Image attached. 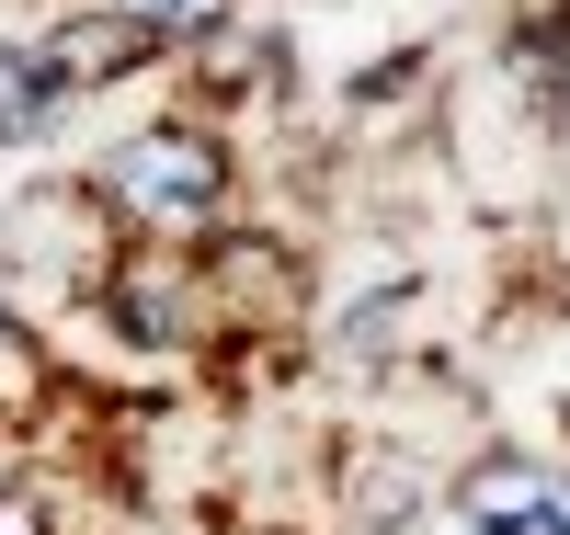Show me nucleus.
<instances>
[{
    "label": "nucleus",
    "mask_w": 570,
    "mask_h": 535,
    "mask_svg": "<svg viewBox=\"0 0 570 535\" xmlns=\"http://www.w3.org/2000/svg\"><path fill=\"white\" fill-rule=\"evenodd\" d=\"M104 12H115V23H126V34H137V46H149V58L171 69L183 46H206L228 12H252V0H104Z\"/></svg>",
    "instance_id": "nucleus-5"
},
{
    "label": "nucleus",
    "mask_w": 570,
    "mask_h": 535,
    "mask_svg": "<svg viewBox=\"0 0 570 535\" xmlns=\"http://www.w3.org/2000/svg\"><path fill=\"white\" fill-rule=\"evenodd\" d=\"M115 217L91 206V182L80 171H58V182H23L12 206H0V285L23 297V319L58 297V308H80L91 285H104V262H115Z\"/></svg>",
    "instance_id": "nucleus-2"
},
{
    "label": "nucleus",
    "mask_w": 570,
    "mask_h": 535,
    "mask_svg": "<svg viewBox=\"0 0 570 535\" xmlns=\"http://www.w3.org/2000/svg\"><path fill=\"white\" fill-rule=\"evenodd\" d=\"M80 115H91V103L69 91L58 46H46L35 23H12V34H0V160H35V149H58V137H69Z\"/></svg>",
    "instance_id": "nucleus-3"
},
{
    "label": "nucleus",
    "mask_w": 570,
    "mask_h": 535,
    "mask_svg": "<svg viewBox=\"0 0 570 535\" xmlns=\"http://www.w3.org/2000/svg\"><path fill=\"white\" fill-rule=\"evenodd\" d=\"M91 206H104L126 239H171V251H195L240 217V137H228L206 103H149L126 115L104 149L80 160Z\"/></svg>",
    "instance_id": "nucleus-1"
},
{
    "label": "nucleus",
    "mask_w": 570,
    "mask_h": 535,
    "mask_svg": "<svg viewBox=\"0 0 570 535\" xmlns=\"http://www.w3.org/2000/svg\"><path fill=\"white\" fill-rule=\"evenodd\" d=\"M445 513L468 535H559V456H468L445 478Z\"/></svg>",
    "instance_id": "nucleus-4"
},
{
    "label": "nucleus",
    "mask_w": 570,
    "mask_h": 535,
    "mask_svg": "<svg viewBox=\"0 0 570 535\" xmlns=\"http://www.w3.org/2000/svg\"><path fill=\"white\" fill-rule=\"evenodd\" d=\"M0 535H58V491L23 467H0Z\"/></svg>",
    "instance_id": "nucleus-6"
},
{
    "label": "nucleus",
    "mask_w": 570,
    "mask_h": 535,
    "mask_svg": "<svg viewBox=\"0 0 570 535\" xmlns=\"http://www.w3.org/2000/svg\"><path fill=\"white\" fill-rule=\"evenodd\" d=\"M559 433H570V399H559Z\"/></svg>",
    "instance_id": "nucleus-7"
}]
</instances>
